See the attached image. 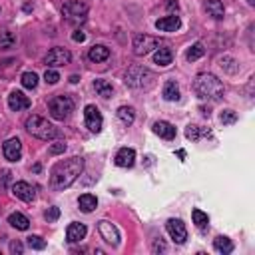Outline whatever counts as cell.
I'll return each instance as SVG.
<instances>
[{"label":"cell","mask_w":255,"mask_h":255,"mask_svg":"<svg viewBox=\"0 0 255 255\" xmlns=\"http://www.w3.org/2000/svg\"><path fill=\"white\" fill-rule=\"evenodd\" d=\"M82 171H84V157L74 155V157L62 159L50 171V187L56 191H62V189L70 187Z\"/></svg>","instance_id":"6da1fadb"},{"label":"cell","mask_w":255,"mask_h":255,"mask_svg":"<svg viewBox=\"0 0 255 255\" xmlns=\"http://www.w3.org/2000/svg\"><path fill=\"white\" fill-rule=\"evenodd\" d=\"M193 92L201 98V100H209V102H219L225 94V88L221 84V80L213 74L201 72L193 78Z\"/></svg>","instance_id":"7a4b0ae2"},{"label":"cell","mask_w":255,"mask_h":255,"mask_svg":"<svg viewBox=\"0 0 255 255\" xmlns=\"http://www.w3.org/2000/svg\"><path fill=\"white\" fill-rule=\"evenodd\" d=\"M24 128H26V131L30 135H34L38 139H44V141H50V139H54L58 135L56 128L42 116H28L26 122H24Z\"/></svg>","instance_id":"3957f363"},{"label":"cell","mask_w":255,"mask_h":255,"mask_svg":"<svg viewBox=\"0 0 255 255\" xmlns=\"http://www.w3.org/2000/svg\"><path fill=\"white\" fill-rule=\"evenodd\" d=\"M153 80H155L153 72L143 68V66H131L124 74V84L128 88H133V90H147L153 84Z\"/></svg>","instance_id":"277c9868"},{"label":"cell","mask_w":255,"mask_h":255,"mask_svg":"<svg viewBox=\"0 0 255 255\" xmlns=\"http://www.w3.org/2000/svg\"><path fill=\"white\" fill-rule=\"evenodd\" d=\"M48 110H50V116L54 120H66L72 112H74V100L70 96H64V94H58L54 96L50 102H48Z\"/></svg>","instance_id":"5b68a950"},{"label":"cell","mask_w":255,"mask_h":255,"mask_svg":"<svg viewBox=\"0 0 255 255\" xmlns=\"http://www.w3.org/2000/svg\"><path fill=\"white\" fill-rule=\"evenodd\" d=\"M62 14L68 22L72 24H80L86 20V14H88V4L86 2H80V0H68L64 6H62Z\"/></svg>","instance_id":"8992f818"},{"label":"cell","mask_w":255,"mask_h":255,"mask_svg":"<svg viewBox=\"0 0 255 255\" xmlns=\"http://www.w3.org/2000/svg\"><path fill=\"white\" fill-rule=\"evenodd\" d=\"M161 40L155 38V36H149V34H135L133 40H131V50L135 56H145L149 54L151 50L159 48Z\"/></svg>","instance_id":"52a82bcc"},{"label":"cell","mask_w":255,"mask_h":255,"mask_svg":"<svg viewBox=\"0 0 255 255\" xmlns=\"http://www.w3.org/2000/svg\"><path fill=\"white\" fill-rule=\"evenodd\" d=\"M44 62L48 64V68H60V66H66V64L72 62V54H70L66 48L56 46V48H52V50L46 54V60H44Z\"/></svg>","instance_id":"ba28073f"},{"label":"cell","mask_w":255,"mask_h":255,"mask_svg":"<svg viewBox=\"0 0 255 255\" xmlns=\"http://www.w3.org/2000/svg\"><path fill=\"white\" fill-rule=\"evenodd\" d=\"M84 122H86V128L94 133H98L102 129V124H104V118L100 114V110L94 106V104H88L84 108Z\"/></svg>","instance_id":"9c48e42d"},{"label":"cell","mask_w":255,"mask_h":255,"mask_svg":"<svg viewBox=\"0 0 255 255\" xmlns=\"http://www.w3.org/2000/svg\"><path fill=\"white\" fill-rule=\"evenodd\" d=\"M98 231H100L102 239H104L108 245H112V247H118V245H120V231H118V227H116L112 221L102 219V221L98 223Z\"/></svg>","instance_id":"30bf717a"},{"label":"cell","mask_w":255,"mask_h":255,"mask_svg":"<svg viewBox=\"0 0 255 255\" xmlns=\"http://www.w3.org/2000/svg\"><path fill=\"white\" fill-rule=\"evenodd\" d=\"M165 229H167L169 237H171L175 243H179V245L185 243V239H187V229H185V223H183L181 219H175V217L167 219Z\"/></svg>","instance_id":"8fae6325"},{"label":"cell","mask_w":255,"mask_h":255,"mask_svg":"<svg viewBox=\"0 0 255 255\" xmlns=\"http://www.w3.org/2000/svg\"><path fill=\"white\" fill-rule=\"evenodd\" d=\"M2 153L8 161H18L22 157V141L18 137H10L2 145Z\"/></svg>","instance_id":"7c38bea8"},{"label":"cell","mask_w":255,"mask_h":255,"mask_svg":"<svg viewBox=\"0 0 255 255\" xmlns=\"http://www.w3.org/2000/svg\"><path fill=\"white\" fill-rule=\"evenodd\" d=\"M30 106H32L30 98H28L24 92H20V90H14V92L8 96V108H10L12 112H22V110H28Z\"/></svg>","instance_id":"4fadbf2b"},{"label":"cell","mask_w":255,"mask_h":255,"mask_svg":"<svg viewBox=\"0 0 255 255\" xmlns=\"http://www.w3.org/2000/svg\"><path fill=\"white\" fill-rule=\"evenodd\" d=\"M12 193L22 201H32L36 197V187H32L28 181H16L12 185Z\"/></svg>","instance_id":"5bb4252c"},{"label":"cell","mask_w":255,"mask_h":255,"mask_svg":"<svg viewBox=\"0 0 255 255\" xmlns=\"http://www.w3.org/2000/svg\"><path fill=\"white\" fill-rule=\"evenodd\" d=\"M153 133L159 135V137H163V139H167V141H171L177 135V129H175L173 124H169L165 120H159V122L153 124Z\"/></svg>","instance_id":"9a60e30c"},{"label":"cell","mask_w":255,"mask_h":255,"mask_svg":"<svg viewBox=\"0 0 255 255\" xmlns=\"http://www.w3.org/2000/svg\"><path fill=\"white\" fill-rule=\"evenodd\" d=\"M86 233H88V229L84 223H70L66 229V241L68 243H80L86 237Z\"/></svg>","instance_id":"2e32d148"},{"label":"cell","mask_w":255,"mask_h":255,"mask_svg":"<svg viewBox=\"0 0 255 255\" xmlns=\"http://www.w3.org/2000/svg\"><path fill=\"white\" fill-rule=\"evenodd\" d=\"M135 163V151L131 147H122L116 153V165L118 167H133Z\"/></svg>","instance_id":"e0dca14e"},{"label":"cell","mask_w":255,"mask_h":255,"mask_svg":"<svg viewBox=\"0 0 255 255\" xmlns=\"http://www.w3.org/2000/svg\"><path fill=\"white\" fill-rule=\"evenodd\" d=\"M179 26H181V20H179V16H175V14L165 16V18H159V20L155 22V28H157L159 32H175V30H179Z\"/></svg>","instance_id":"ac0fdd59"},{"label":"cell","mask_w":255,"mask_h":255,"mask_svg":"<svg viewBox=\"0 0 255 255\" xmlns=\"http://www.w3.org/2000/svg\"><path fill=\"white\" fill-rule=\"evenodd\" d=\"M110 48L108 46H104V44H96V46H92L90 48V52H88V58L92 60V62H106L108 58H110Z\"/></svg>","instance_id":"d6986e66"},{"label":"cell","mask_w":255,"mask_h":255,"mask_svg":"<svg viewBox=\"0 0 255 255\" xmlns=\"http://www.w3.org/2000/svg\"><path fill=\"white\" fill-rule=\"evenodd\" d=\"M203 8H205L207 16H211L213 20H221L225 16V8H223V4L219 0H207L203 4Z\"/></svg>","instance_id":"ffe728a7"},{"label":"cell","mask_w":255,"mask_h":255,"mask_svg":"<svg viewBox=\"0 0 255 255\" xmlns=\"http://www.w3.org/2000/svg\"><path fill=\"white\" fill-rule=\"evenodd\" d=\"M8 223H10L14 229H20V231H26V229L30 227V219H28L24 213H20V211L10 213V215H8Z\"/></svg>","instance_id":"44dd1931"},{"label":"cell","mask_w":255,"mask_h":255,"mask_svg":"<svg viewBox=\"0 0 255 255\" xmlns=\"http://www.w3.org/2000/svg\"><path fill=\"white\" fill-rule=\"evenodd\" d=\"M213 249H215L217 253H221V255H229V253L233 251V243H231L229 237L217 235V237L213 239Z\"/></svg>","instance_id":"7402d4cb"},{"label":"cell","mask_w":255,"mask_h":255,"mask_svg":"<svg viewBox=\"0 0 255 255\" xmlns=\"http://www.w3.org/2000/svg\"><path fill=\"white\" fill-rule=\"evenodd\" d=\"M78 205H80V209H82L84 213H92V211L98 207V199H96V195H92V193H84V195H80Z\"/></svg>","instance_id":"603a6c76"},{"label":"cell","mask_w":255,"mask_h":255,"mask_svg":"<svg viewBox=\"0 0 255 255\" xmlns=\"http://www.w3.org/2000/svg\"><path fill=\"white\" fill-rule=\"evenodd\" d=\"M171 60H173V54H171L169 48H157V52L153 54V62H155L157 66H161V68L169 66Z\"/></svg>","instance_id":"cb8c5ba5"},{"label":"cell","mask_w":255,"mask_h":255,"mask_svg":"<svg viewBox=\"0 0 255 255\" xmlns=\"http://www.w3.org/2000/svg\"><path fill=\"white\" fill-rule=\"evenodd\" d=\"M163 98L167 100V102H177L179 100V86L173 82V80H167L165 84H163Z\"/></svg>","instance_id":"d4e9b609"},{"label":"cell","mask_w":255,"mask_h":255,"mask_svg":"<svg viewBox=\"0 0 255 255\" xmlns=\"http://www.w3.org/2000/svg\"><path fill=\"white\" fill-rule=\"evenodd\" d=\"M211 135V131L209 129H205V128H199V126H187V129H185V137L187 139H191V141H197L199 137H209Z\"/></svg>","instance_id":"484cf974"},{"label":"cell","mask_w":255,"mask_h":255,"mask_svg":"<svg viewBox=\"0 0 255 255\" xmlns=\"http://www.w3.org/2000/svg\"><path fill=\"white\" fill-rule=\"evenodd\" d=\"M94 90H96V94L98 96H102V98H110L112 94H114V86L108 82V80H94Z\"/></svg>","instance_id":"4316f807"},{"label":"cell","mask_w":255,"mask_h":255,"mask_svg":"<svg viewBox=\"0 0 255 255\" xmlns=\"http://www.w3.org/2000/svg\"><path fill=\"white\" fill-rule=\"evenodd\" d=\"M116 114H118L120 122H122V124H126V126L133 124V120H135V112H133V108H129V106H120Z\"/></svg>","instance_id":"83f0119b"},{"label":"cell","mask_w":255,"mask_h":255,"mask_svg":"<svg viewBox=\"0 0 255 255\" xmlns=\"http://www.w3.org/2000/svg\"><path fill=\"white\" fill-rule=\"evenodd\" d=\"M16 46V36L10 30L0 32V50H12Z\"/></svg>","instance_id":"f1b7e54d"},{"label":"cell","mask_w":255,"mask_h":255,"mask_svg":"<svg viewBox=\"0 0 255 255\" xmlns=\"http://www.w3.org/2000/svg\"><path fill=\"white\" fill-rule=\"evenodd\" d=\"M203 54H205L203 44H201V42H195V44L185 52V60H187V62H195V60H199Z\"/></svg>","instance_id":"f546056e"},{"label":"cell","mask_w":255,"mask_h":255,"mask_svg":"<svg viewBox=\"0 0 255 255\" xmlns=\"http://www.w3.org/2000/svg\"><path fill=\"white\" fill-rule=\"evenodd\" d=\"M191 217H193V223H195L197 229H205L209 225V215L205 211H201V209H193Z\"/></svg>","instance_id":"4dcf8cb0"},{"label":"cell","mask_w":255,"mask_h":255,"mask_svg":"<svg viewBox=\"0 0 255 255\" xmlns=\"http://www.w3.org/2000/svg\"><path fill=\"white\" fill-rule=\"evenodd\" d=\"M20 82H22V86H24L26 90H34V88L38 86V74H34V72H24V74L20 76Z\"/></svg>","instance_id":"1f68e13d"},{"label":"cell","mask_w":255,"mask_h":255,"mask_svg":"<svg viewBox=\"0 0 255 255\" xmlns=\"http://www.w3.org/2000/svg\"><path fill=\"white\" fill-rule=\"evenodd\" d=\"M219 66H221V68H223L227 74H235V72L239 70V64H237V62H235L231 56H223V58L219 60Z\"/></svg>","instance_id":"d6a6232c"},{"label":"cell","mask_w":255,"mask_h":255,"mask_svg":"<svg viewBox=\"0 0 255 255\" xmlns=\"http://www.w3.org/2000/svg\"><path fill=\"white\" fill-rule=\"evenodd\" d=\"M26 243H28L30 249H36V251H42V249L46 247V241H44L40 235H30V237H26Z\"/></svg>","instance_id":"836d02e7"},{"label":"cell","mask_w":255,"mask_h":255,"mask_svg":"<svg viewBox=\"0 0 255 255\" xmlns=\"http://www.w3.org/2000/svg\"><path fill=\"white\" fill-rule=\"evenodd\" d=\"M219 120H221L223 126H231V124L237 122V114H235L233 110H223L221 116H219Z\"/></svg>","instance_id":"e575fe53"},{"label":"cell","mask_w":255,"mask_h":255,"mask_svg":"<svg viewBox=\"0 0 255 255\" xmlns=\"http://www.w3.org/2000/svg\"><path fill=\"white\" fill-rule=\"evenodd\" d=\"M44 80H46V84L54 86V84H58V80H60V74H58L54 68H48V70H46V74H44Z\"/></svg>","instance_id":"d590c367"},{"label":"cell","mask_w":255,"mask_h":255,"mask_svg":"<svg viewBox=\"0 0 255 255\" xmlns=\"http://www.w3.org/2000/svg\"><path fill=\"white\" fill-rule=\"evenodd\" d=\"M64 151H66V143L64 141H54L50 145V149H48L50 155H58V153H64Z\"/></svg>","instance_id":"8d00e7d4"},{"label":"cell","mask_w":255,"mask_h":255,"mask_svg":"<svg viewBox=\"0 0 255 255\" xmlns=\"http://www.w3.org/2000/svg\"><path fill=\"white\" fill-rule=\"evenodd\" d=\"M44 217H46V221H48V223H50V221H56V219L60 217V207H56V205L48 207V211L44 213Z\"/></svg>","instance_id":"74e56055"},{"label":"cell","mask_w":255,"mask_h":255,"mask_svg":"<svg viewBox=\"0 0 255 255\" xmlns=\"http://www.w3.org/2000/svg\"><path fill=\"white\" fill-rule=\"evenodd\" d=\"M22 251H24V245H22L20 241H12V243H10V253H14V255H22Z\"/></svg>","instance_id":"f35d334b"},{"label":"cell","mask_w":255,"mask_h":255,"mask_svg":"<svg viewBox=\"0 0 255 255\" xmlns=\"http://www.w3.org/2000/svg\"><path fill=\"white\" fill-rule=\"evenodd\" d=\"M72 40H74V42H84V40H86V34L80 32V30H76V32L72 34Z\"/></svg>","instance_id":"ab89813d"},{"label":"cell","mask_w":255,"mask_h":255,"mask_svg":"<svg viewBox=\"0 0 255 255\" xmlns=\"http://www.w3.org/2000/svg\"><path fill=\"white\" fill-rule=\"evenodd\" d=\"M165 6H167V10H169V12H173V10L177 12V10H179V4H177L175 0H167V2H165Z\"/></svg>","instance_id":"60d3db41"},{"label":"cell","mask_w":255,"mask_h":255,"mask_svg":"<svg viewBox=\"0 0 255 255\" xmlns=\"http://www.w3.org/2000/svg\"><path fill=\"white\" fill-rule=\"evenodd\" d=\"M153 251H165V245H163L161 237H159V239H155V243H153Z\"/></svg>","instance_id":"b9f144b4"},{"label":"cell","mask_w":255,"mask_h":255,"mask_svg":"<svg viewBox=\"0 0 255 255\" xmlns=\"http://www.w3.org/2000/svg\"><path fill=\"white\" fill-rule=\"evenodd\" d=\"M70 82H72V84H78V82H80V78H78L76 74H72V76H70Z\"/></svg>","instance_id":"7bdbcfd3"},{"label":"cell","mask_w":255,"mask_h":255,"mask_svg":"<svg viewBox=\"0 0 255 255\" xmlns=\"http://www.w3.org/2000/svg\"><path fill=\"white\" fill-rule=\"evenodd\" d=\"M177 157H181V159H183V157H185V151H183V149H179V151H177Z\"/></svg>","instance_id":"ee69618b"},{"label":"cell","mask_w":255,"mask_h":255,"mask_svg":"<svg viewBox=\"0 0 255 255\" xmlns=\"http://www.w3.org/2000/svg\"><path fill=\"white\" fill-rule=\"evenodd\" d=\"M247 4H249V6H255V0H247Z\"/></svg>","instance_id":"f6af8a7d"}]
</instances>
